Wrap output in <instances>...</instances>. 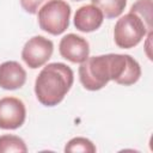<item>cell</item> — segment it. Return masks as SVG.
Listing matches in <instances>:
<instances>
[{"instance_id": "15", "label": "cell", "mask_w": 153, "mask_h": 153, "mask_svg": "<svg viewBox=\"0 0 153 153\" xmlns=\"http://www.w3.org/2000/svg\"><path fill=\"white\" fill-rule=\"evenodd\" d=\"M74 1H82V0H74Z\"/></svg>"}, {"instance_id": "11", "label": "cell", "mask_w": 153, "mask_h": 153, "mask_svg": "<svg viewBox=\"0 0 153 153\" xmlns=\"http://www.w3.org/2000/svg\"><path fill=\"white\" fill-rule=\"evenodd\" d=\"M8 152H27V147L25 141L12 134H4L0 136V153H8Z\"/></svg>"}, {"instance_id": "1", "label": "cell", "mask_w": 153, "mask_h": 153, "mask_svg": "<svg viewBox=\"0 0 153 153\" xmlns=\"http://www.w3.org/2000/svg\"><path fill=\"white\" fill-rule=\"evenodd\" d=\"M81 85L88 91L102 90L109 81L130 86L141 76L139 62L127 54H105L88 56L79 67Z\"/></svg>"}, {"instance_id": "10", "label": "cell", "mask_w": 153, "mask_h": 153, "mask_svg": "<svg viewBox=\"0 0 153 153\" xmlns=\"http://www.w3.org/2000/svg\"><path fill=\"white\" fill-rule=\"evenodd\" d=\"M91 2L98 7L108 19L120 17L127 5V0H91Z\"/></svg>"}, {"instance_id": "7", "label": "cell", "mask_w": 153, "mask_h": 153, "mask_svg": "<svg viewBox=\"0 0 153 153\" xmlns=\"http://www.w3.org/2000/svg\"><path fill=\"white\" fill-rule=\"evenodd\" d=\"M59 51L65 60L73 63H82L90 55V44L81 36L67 33L60 41Z\"/></svg>"}, {"instance_id": "12", "label": "cell", "mask_w": 153, "mask_h": 153, "mask_svg": "<svg viewBox=\"0 0 153 153\" xmlns=\"http://www.w3.org/2000/svg\"><path fill=\"white\" fill-rule=\"evenodd\" d=\"M129 12L137 14L145 22L148 31L152 32V0H136Z\"/></svg>"}, {"instance_id": "3", "label": "cell", "mask_w": 153, "mask_h": 153, "mask_svg": "<svg viewBox=\"0 0 153 153\" xmlns=\"http://www.w3.org/2000/svg\"><path fill=\"white\" fill-rule=\"evenodd\" d=\"M71 12V6L65 0H48L37 12L38 25L50 35H61L69 26Z\"/></svg>"}, {"instance_id": "4", "label": "cell", "mask_w": 153, "mask_h": 153, "mask_svg": "<svg viewBox=\"0 0 153 153\" xmlns=\"http://www.w3.org/2000/svg\"><path fill=\"white\" fill-rule=\"evenodd\" d=\"M149 33L145 22L135 13L128 12L121 17L114 27V41L118 48L130 49L136 47Z\"/></svg>"}, {"instance_id": "2", "label": "cell", "mask_w": 153, "mask_h": 153, "mask_svg": "<svg viewBox=\"0 0 153 153\" xmlns=\"http://www.w3.org/2000/svg\"><path fill=\"white\" fill-rule=\"evenodd\" d=\"M74 82V73L62 62L48 63L35 80V94L44 106L60 104Z\"/></svg>"}, {"instance_id": "14", "label": "cell", "mask_w": 153, "mask_h": 153, "mask_svg": "<svg viewBox=\"0 0 153 153\" xmlns=\"http://www.w3.org/2000/svg\"><path fill=\"white\" fill-rule=\"evenodd\" d=\"M20 1V6L22 8L30 13V14H36L38 12V10L41 8V6L48 1V0H19Z\"/></svg>"}, {"instance_id": "5", "label": "cell", "mask_w": 153, "mask_h": 153, "mask_svg": "<svg viewBox=\"0 0 153 153\" xmlns=\"http://www.w3.org/2000/svg\"><path fill=\"white\" fill-rule=\"evenodd\" d=\"M54 43L44 36H33L26 41L22 49V59L31 69L44 66L51 57Z\"/></svg>"}, {"instance_id": "9", "label": "cell", "mask_w": 153, "mask_h": 153, "mask_svg": "<svg viewBox=\"0 0 153 153\" xmlns=\"http://www.w3.org/2000/svg\"><path fill=\"white\" fill-rule=\"evenodd\" d=\"M26 72L17 61H6L0 65V87L13 91L24 86Z\"/></svg>"}, {"instance_id": "13", "label": "cell", "mask_w": 153, "mask_h": 153, "mask_svg": "<svg viewBox=\"0 0 153 153\" xmlns=\"http://www.w3.org/2000/svg\"><path fill=\"white\" fill-rule=\"evenodd\" d=\"M97 151L94 143L86 139V137H73L71 139L66 146H65V152H82V153H94Z\"/></svg>"}, {"instance_id": "6", "label": "cell", "mask_w": 153, "mask_h": 153, "mask_svg": "<svg viewBox=\"0 0 153 153\" xmlns=\"http://www.w3.org/2000/svg\"><path fill=\"white\" fill-rule=\"evenodd\" d=\"M25 118L26 108L23 100L16 97L0 98V129H18L24 124Z\"/></svg>"}, {"instance_id": "8", "label": "cell", "mask_w": 153, "mask_h": 153, "mask_svg": "<svg viewBox=\"0 0 153 153\" xmlns=\"http://www.w3.org/2000/svg\"><path fill=\"white\" fill-rule=\"evenodd\" d=\"M104 20L102 11L94 5H84L74 14V26L80 32H92L98 30Z\"/></svg>"}]
</instances>
